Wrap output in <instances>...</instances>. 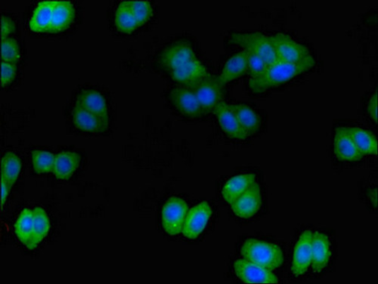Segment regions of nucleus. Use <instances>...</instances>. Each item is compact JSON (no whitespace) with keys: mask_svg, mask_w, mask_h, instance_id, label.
<instances>
[{"mask_svg":"<svg viewBox=\"0 0 378 284\" xmlns=\"http://www.w3.org/2000/svg\"><path fill=\"white\" fill-rule=\"evenodd\" d=\"M316 66V61L312 56L299 63H288L276 61L268 66L265 71L256 78L249 80V88L255 94L276 88L302 73H306Z\"/></svg>","mask_w":378,"mask_h":284,"instance_id":"f257e3e1","label":"nucleus"},{"mask_svg":"<svg viewBox=\"0 0 378 284\" xmlns=\"http://www.w3.org/2000/svg\"><path fill=\"white\" fill-rule=\"evenodd\" d=\"M241 254L244 259L272 271L282 266L284 261L283 252L278 245L254 238L244 242Z\"/></svg>","mask_w":378,"mask_h":284,"instance_id":"f03ea898","label":"nucleus"},{"mask_svg":"<svg viewBox=\"0 0 378 284\" xmlns=\"http://www.w3.org/2000/svg\"><path fill=\"white\" fill-rule=\"evenodd\" d=\"M230 41L260 56L268 66L278 61L276 51L268 37L261 33H232L230 35Z\"/></svg>","mask_w":378,"mask_h":284,"instance_id":"7ed1b4c3","label":"nucleus"},{"mask_svg":"<svg viewBox=\"0 0 378 284\" xmlns=\"http://www.w3.org/2000/svg\"><path fill=\"white\" fill-rule=\"evenodd\" d=\"M224 87L219 77L209 75L192 89L196 94L203 114L210 113L220 102L224 101Z\"/></svg>","mask_w":378,"mask_h":284,"instance_id":"20e7f679","label":"nucleus"},{"mask_svg":"<svg viewBox=\"0 0 378 284\" xmlns=\"http://www.w3.org/2000/svg\"><path fill=\"white\" fill-rule=\"evenodd\" d=\"M188 212V205L184 199L172 197L162 209V226L166 233L172 236L182 233L183 225Z\"/></svg>","mask_w":378,"mask_h":284,"instance_id":"39448f33","label":"nucleus"},{"mask_svg":"<svg viewBox=\"0 0 378 284\" xmlns=\"http://www.w3.org/2000/svg\"><path fill=\"white\" fill-rule=\"evenodd\" d=\"M268 38L278 61L299 63L311 56L309 49L305 46L297 43L287 35L278 33L269 36Z\"/></svg>","mask_w":378,"mask_h":284,"instance_id":"423d86ee","label":"nucleus"},{"mask_svg":"<svg viewBox=\"0 0 378 284\" xmlns=\"http://www.w3.org/2000/svg\"><path fill=\"white\" fill-rule=\"evenodd\" d=\"M197 59L189 42L179 40L167 47L160 56V63L167 70L174 71L187 63Z\"/></svg>","mask_w":378,"mask_h":284,"instance_id":"0eeeda50","label":"nucleus"},{"mask_svg":"<svg viewBox=\"0 0 378 284\" xmlns=\"http://www.w3.org/2000/svg\"><path fill=\"white\" fill-rule=\"evenodd\" d=\"M170 100L176 110L191 119H199L203 111L196 94L191 89L177 87L170 92Z\"/></svg>","mask_w":378,"mask_h":284,"instance_id":"6e6552de","label":"nucleus"},{"mask_svg":"<svg viewBox=\"0 0 378 284\" xmlns=\"http://www.w3.org/2000/svg\"><path fill=\"white\" fill-rule=\"evenodd\" d=\"M213 215L211 205L203 202L192 207L187 214L182 233L189 239H196L206 228Z\"/></svg>","mask_w":378,"mask_h":284,"instance_id":"1a4fd4ad","label":"nucleus"},{"mask_svg":"<svg viewBox=\"0 0 378 284\" xmlns=\"http://www.w3.org/2000/svg\"><path fill=\"white\" fill-rule=\"evenodd\" d=\"M235 275L247 283H277L278 278L272 271L258 266L246 259H237L234 263Z\"/></svg>","mask_w":378,"mask_h":284,"instance_id":"9d476101","label":"nucleus"},{"mask_svg":"<svg viewBox=\"0 0 378 284\" xmlns=\"http://www.w3.org/2000/svg\"><path fill=\"white\" fill-rule=\"evenodd\" d=\"M209 75L207 68L198 59L191 61L171 72L172 80L181 87L191 89L196 88Z\"/></svg>","mask_w":378,"mask_h":284,"instance_id":"9b49d317","label":"nucleus"},{"mask_svg":"<svg viewBox=\"0 0 378 284\" xmlns=\"http://www.w3.org/2000/svg\"><path fill=\"white\" fill-rule=\"evenodd\" d=\"M233 214L241 218L255 216L262 206L261 187L254 183L231 205Z\"/></svg>","mask_w":378,"mask_h":284,"instance_id":"f8f14e48","label":"nucleus"},{"mask_svg":"<svg viewBox=\"0 0 378 284\" xmlns=\"http://www.w3.org/2000/svg\"><path fill=\"white\" fill-rule=\"evenodd\" d=\"M223 131L230 138L245 140L248 135L236 118L231 104L220 102L213 110Z\"/></svg>","mask_w":378,"mask_h":284,"instance_id":"ddd939ff","label":"nucleus"},{"mask_svg":"<svg viewBox=\"0 0 378 284\" xmlns=\"http://www.w3.org/2000/svg\"><path fill=\"white\" fill-rule=\"evenodd\" d=\"M312 236V230H305L297 242L291 268L295 276L304 275L311 266Z\"/></svg>","mask_w":378,"mask_h":284,"instance_id":"4468645a","label":"nucleus"},{"mask_svg":"<svg viewBox=\"0 0 378 284\" xmlns=\"http://www.w3.org/2000/svg\"><path fill=\"white\" fill-rule=\"evenodd\" d=\"M331 257V245L329 237L319 231L313 233L312 263L313 271L319 273L325 269Z\"/></svg>","mask_w":378,"mask_h":284,"instance_id":"2eb2a0df","label":"nucleus"},{"mask_svg":"<svg viewBox=\"0 0 378 284\" xmlns=\"http://www.w3.org/2000/svg\"><path fill=\"white\" fill-rule=\"evenodd\" d=\"M334 154L341 161L354 162L363 159L364 155L355 146L347 128H338L334 137Z\"/></svg>","mask_w":378,"mask_h":284,"instance_id":"dca6fc26","label":"nucleus"},{"mask_svg":"<svg viewBox=\"0 0 378 284\" xmlns=\"http://www.w3.org/2000/svg\"><path fill=\"white\" fill-rule=\"evenodd\" d=\"M76 105L99 118L105 125H109V115L105 99L95 90H83L78 94Z\"/></svg>","mask_w":378,"mask_h":284,"instance_id":"f3484780","label":"nucleus"},{"mask_svg":"<svg viewBox=\"0 0 378 284\" xmlns=\"http://www.w3.org/2000/svg\"><path fill=\"white\" fill-rule=\"evenodd\" d=\"M255 181L256 175L254 174L235 175L224 185L222 189V197L227 203L232 205L255 183Z\"/></svg>","mask_w":378,"mask_h":284,"instance_id":"a211bd4d","label":"nucleus"},{"mask_svg":"<svg viewBox=\"0 0 378 284\" xmlns=\"http://www.w3.org/2000/svg\"><path fill=\"white\" fill-rule=\"evenodd\" d=\"M75 16L73 4L68 1H56L54 6L48 33H57L71 26Z\"/></svg>","mask_w":378,"mask_h":284,"instance_id":"6ab92c4d","label":"nucleus"},{"mask_svg":"<svg viewBox=\"0 0 378 284\" xmlns=\"http://www.w3.org/2000/svg\"><path fill=\"white\" fill-rule=\"evenodd\" d=\"M249 51L244 49L226 61L219 79L223 84L229 83L242 77L247 72V58Z\"/></svg>","mask_w":378,"mask_h":284,"instance_id":"aec40b11","label":"nucleus"},{"mask_svg":"<svg viewBox=\"0 0 378 284\" xmlns=\"http://www.w3.org/2000/svg\"><path fill=\"white\" fill-rule=\"evenodd\" d=\"M81 161V157L78 153L61 152L56 156L52 173L58 180H67L78 170Z\"/></svg>","mask_w":378,"mask_h":284,"instance_id":"412c9836","label":"nucleus"},{"mask_svg":"<svg viewBox=\"0 0 378 284\" xmlns=\"http://www.w3.org/2000/svg\"><path fill=\"white\" fill-rule=\"evenodd\" d=\"M73 122L76 128L88 132H100L107 130V126L93 113L76 105L72 111Z\"/></svg>","mask_w":378,"mask_h":284,"instance_id":"4be33fe9","label":"nucleus"},{"mask_svg":"<svg viewBox=\"0 0 378 284\" xmlns=\"http://www.w3.org/2000/svg\"><path fill=\"white\" fill-rule=\"evenodd\" d=\"M231 107L248 136L255 135L260 130L261 120L251 107L244 104H231Z\"/></svg>","mask_w":378,"mask_h":284,"instance_id":"5701e85b","label":"nucleus"},{"mask_svg":"<svg viewBox=\"0 0 378 284\" xmlns=\"http://www.w3.org/2000/svg\"><path fill=\"white\" fill-rule=\"evenodd\" d=\"M56 1L40 2L30 20L29 27L37 33H48Z\"/></svg>","mask_w":378,"mask_h":284,"instance_id":"b1692460","label":"nucleus"},{"mask_svg":"<svg viewBox=\"0 0 378 284\" xmlns=\"http://www.w3.org/2000/svg\"><path fill=\"white\" fill-rule=\"evenodd\" d=\"M33 211V233H32L29 244L26 247L30 250L35 249L48 235L50 228L49 219L45 210L41 207H36Z\"/></svg>","mask_w":378,"mask_h":284,"instance_id":"393cba45","label":"nucleus"},{"mask_svg":"<svg viewBox=\"0 0 378 284\" xmlns=\"http://www.w3.org/2000/svg\"><path fill=\"white\" fill-rule=\"evenodd\" d=\"M347 130L354 144L364 156L377 154V141L374 135L358 128H347Z\"/></svg>","mask_w":378,"mask_h":284,"instance_id":"a878e982","label":"nucleus"},{"mask_svg":"<svg viewBox=\"0 0 378 284\" xmlns=\"http://www.w3.org/2000/svg\"><path fill=\"white\" fill-rule=\"evenodd\" d=\"M21 170V163L18 156L13 153H6L1 161V182L13 187L16 183Z\"/></svg>","mask_w":378,"mask_h":284,"instance_id":"bb28decb","label":"nucleus"},{"mask_svg":"<svg viewBox=\"0 0 378 284\" xmlns=\"http://www.w3.org/2000/svg\"><path fill=\"white\" fill-rule=\"evenodd\" d=\"M34 227V211L25 209L19 215L15 224V233L21 244L28 246Z\"/></svg>","mask_w":378,"mask_h":284,"instance_id":"cd10ccee","label":"nucleus"},{"mask_svg":"<svg viewBox=\"0 0 378 284\" xmlns=\"http://www.w3.org/2000/svg\"><path fill=\"white\" fill-rule=\"evenodd\" d=\"M115 25L123 33L131 34L138 27L136 19L128 8L125 2L118 6L115 13Z\"/></svg>","mask_w":378,"mask_h":284,"instance_id":"c85d7f7f","label":"nucleus"},{"mask_svg":"<svg viewBox=\"0 0 378 284\" xmlns=\"http://www.w3.org/2000/svg\"><path fill=\"white\" fill-rule=\"evenodd\" d=\"M56 156L52 153L43 151H34L32 152V162L34 170L37 173H52Z\"/></svg>","mask_w":378,"mask_h":284,"instance_id":"c756f323","label":"nucleus"},{"mask_svg":"<svg viewBox=\"0 0 378 284\" xmlns=\"http://www.w3.org/2000/svg\"><path fill=\"white\" fill-rule=\"evenodd\" d=\"M125 4L137 20L140 26H142L153 16V11L150 4L146 1H125Z\"/></svg>","mask_w":378,"mask_h":284,"instance_id":"7c9ffc66","label":"nucleus"},{"mask_svg":"<svg viewBox=\"0 0 378 284\" xmlns=\"http://www.w3.org/2000/svg\"><path fill=\"white\" fill-rule=\"evenodd\" d=\"M2 60L4 62H18L20 58L18 44L13 39H6L2 41Z\"/></svg>","mask_w":378,"mask_h":284,"instance_id":"2f4dec72","label":"nucleus"},{"mask_svg":"<svg viewBox=\"0 0 378 284\" xmlns=\"http://www.w3.org/2000/svg\"><path fill=\"white\" fill-rule=\"evenodd\" d=\"M267 67L266 62L262 58L249 51L247 58V72L249 73L251 78L261 75Z\"/></svg>","mask_w":378,"mask_h":284,"instance_id":"473e14b6","label":"nucleus"},{"mask_svg":"<svg viewBox=\"0 0 378 284\" xmlns=\"http://www.w3.org/2000/svg\"><path fill=\"white\" fill-rule=\"evenodd\" d=\"M1 85L5 87L12 82L16 77V66L13 63L2 62Z\"/></svg>","mask_w":378,"mask_h":284,"instance_id":"72a5a7b5","label":"nucleus"},{"mask_svg":"<svg viewBox=\"0 0 378 284\" xmlns=\"http://www.w3.org/2000/svg\"><path fill=\"white\" fill-rule=\"evenodd\" d=\"M1 27H2V41L7 39L8 35L10 33H12L13 31L15 30L16 25L13 23V20L9 18H7L6 16L2 17V22H1Z\"/></svg>","mask_w":378,"mask_h":284,"instance_id":"f704fd0d","label":"nucleus"},{"mask_svg":"<svg viewBox=\"0 0 378 284\" xmlns=\"http://www.w3.org/2000/svg\"><path fill=\"white\" fill-rule=\"evenodd\" d=\"M367 110H368L369 114L370 115V117L374 121L375 123H377V92L375 91V92L373 94V96L370 99L369 104H368V108H367Z\"/></svg>","mask_w":378,"mask_h":284,"instance_id":"c9c22d12","label":"nucleus"},{"mask_svg":"<svg viewBox=\"0 0 378 284\" xmlns=\"http://www.w3.org/2000/svg\"><path fill=\"white\" fill-rule=\"evenodd\" d=\"M11 188L12 187H10L5 183L1 182V211L4 209Z\"/></svg>","mask_w":378,"mask_h":284,"instance_id":"e433bc0d","label":"nucleus"}]
</instances>
